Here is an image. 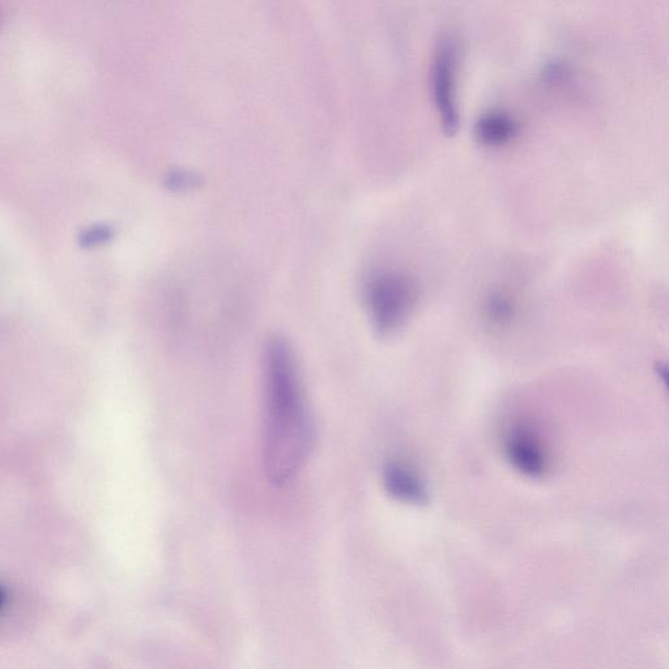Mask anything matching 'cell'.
<instances>
[{"mask_svg": "<svg viewBox=\"0 0 669 669\" xmlns=\"http://www.w3.org/2000/svg\"><path fill=\"white\" fill-rule=\"evenodd\" d=\"M264 394V470L272 484L284 485L308 460L314 426L292 349L279 336L267 343L264 352Z\"/></svg>", "mask_w": 669, "mask_h": 669, "instance_id": "obj_1", "label": "cell"}, {"mask_svg": "<svg viewBox=\"0 0 669 669\" xmlns=\"http://www.w3.org/2000/svg\"><path fill=\"white\" fill-rule=\"evenodd\" d=\"M366 305L374 330L382 338L396 334L415 310L419 291L415 280L398 271H381L366 284Z\"/></svg>", "mask_w": 669, "mask_h": 669, "instance_id": "obj_2", "label": "cell"}, {"mask_svg": "<svg viewBox=\"0 0 669 669\" xmlns=\"http://www.w3.org/2000/svg\"><path fill=\"white\" fill-rule=\"evenodd\" d=\"M433 96L443 132L453 136L459 129L457 104V46L453 38L438 42L433 62Z\"/></svg>", "mask_w": 669, "mask_h": 669, "instance_id": "obj_3", "label": "cell"}, {"mask_svg": "<svg viewBox=\"0 0 669 669\" xmlns=\"http://www.w3.org/2000/svg\"><path fill=\"white\" fill-rule=\"evenodd\" d=\"M383 483L387 493L395 500L413 505H424L429 500L423 481L403 464H387L383 472Z\"/></svg>", "mask_w": 669, "mask_h": 669, "instance_id": "obj_4", "label": "cell"}, {"mask_svg": "<svg viewBox=\"0 0 669 669\" xmlns=\"http://www.w3.org/2000/svg\"><path fill=\"white\" fill-rule=\"evenodd\" d=\"M511 464L522 474L538 477L545 470V457L539 443L523 433H515L506 443Z\"/></svg>", "mask_w": 669, "mask_h": 669, "instance_id": "obj_5", "label": "cell"}, {"mask_svg": "<svg viewBox=\"0 0 669 669\" xmlns=\"http://www.w3.org/2000/svg\"><path fill=\"white\" fill-rule=\"evenodd\" d=\"M517 134V122L504 112L483 114L475 125V138L485 147H504L513 142Z\"/></svg>", "mask_w": 669, "mask_h": 669, "instance_id": "obj_6", "label": "cell"}, {"mask_svg": "<svg viewBox=\"0 0 669 669\" xmlns=\"http://www.w3.org/2000/svg\"><path fill=\"white\" fill-rule=\"evenodd\" d=\"M514 304L505 294L496 293L487 302V315L494 325L505 326L514 318Z\"/></svg>", "mask_w": 669, "mask_h": 669, "instance_id": "obj_7", "label": "cell"}, {"mask_svg": "<svg viewBox=\"0 0 669 669\" xmlns=\"http://www.w3.org/2000/svg\"><path fill=\"white\" fill-rule=\"evenodd\" d=\"M169 183H173L174 187H181L183 189L186 186H193L194 178L186 173H177L172 176V180Z\"/></svg>", "mask_w": 669, "mask_h": 669, "instance_id": "obj_8", "label": "cell"}]
</instances>
